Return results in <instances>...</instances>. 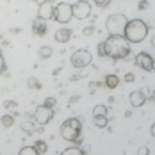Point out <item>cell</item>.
Wrapping results in <instances>:
<instances>
[{
	"label": "cell",
	"instance_id": "obj_6",
	"mask_svg": "<svg viewBox=\"0 0 155 155\" xmlns=\"http://www.w3.org/2000/svg\"><path fill=\"white\" fill-rule=\"evenodd\" d=\"M91 61H93V55H91V52L86 50V48L75 50V52L71 54V64H73L75 68H86V66L91 64Z\"/></svg>",
	"mask_w": 155,
	"mask_h": 155
},
{
	"label": "cell",
	"instance_id": "obj_31",
	"mask_svg": "<svg viewBox=\"0 0 155 155\" xmlns=\"http://www.w3.org/2000/svg\"><path fill=\"white\" fill-rule=\"evenodd\" d=\"M137 153H139V155H148V153H150V150H148L146 146H141L139 150H137Z\"/></svg>",
	"mask_w": 155,
	"mask_h": 155
},
{
	"label": "cell",
	"instance_id": "obj_4",
	"mask_svg": "<svg viewBox=\"0 0 155 155\" xmlns=\"http://www.w3.org/2000/svg\"><path fill=\"white\" fill-rule=\"evenodd\" d=\"M128 18L121 13H116V15H110L107 18V23H105V29L110 36H123L125 25H127Z\"/></svg>",
	"mask_w": 155,
	"mask_h": 155
},
{
	"label": "cell",
	"instance_id": "obj_10",
	"mask_svg": "<svg viewBox=\"0 0 155 155\" xmlns=\"http://www.w3.org/2000/svg\"><path fill=\"white\" fill-rule=\"evenodd\" d=\"M54 9H55V5H54V2L52 0H47V2H43V4H39V9H38V18H41V20H54Z\"/></svg>",
	"mask_w": 155,
	"mask_h": 155
},
{
	"label": "cell",
	"instance_id": "obj_33",
	"mask_svg": "<svg viewBox=\"0 0 155 155\" xmlns=\"http://www.w3.org/2000/svg\"><path fill=\"white\" fill-rule=\"evenodd\" d=\"M34 2H36V4L39 5V4H43V2H47V0H34Z\"/></svg>",
	"mask_w": 155,
	"mask_h": 155
},
{
	"label": "cell",
	"instance_id": "obj_30",
	"mask_svg": "<svg viewBox=\"0 0 155 155\" xmlns=\"http://www.w3.org/2000/svg\"><path fill=\"white\" fill-rule=\"evenodd\" d=\"M98 57H105V48H104V43L98 45Z\"/></svg>",
	"mask_w": 155,
	"mask_h": 155
},
{
	"label": "cell",
	"instance_id": "obj_3",
	"mask_svg": "<svg viewBox=\"0 0 155 155\" xmlns=\"http://www.w3.org/2000/svg\"><path fill=\"white\" fill-rule=\"evenodd\" d=\"M59 134L64 141H70L73 144H82V121L77 118H70L62 121Z\"/></svg>",
	"mask_w": 155,
	"mask_h": 155
},
{
	"label": "cell",
	"instance_id": "obj_22",
	"mask_svg": "<svg viewBox=\"0 0 155 155\" xmlns=\"http://www.w3.org/2000/svg\"><path fill=\"white\" fill-rule=\"evenodd\" d=\"M62 153L64 155H80L82 153V148L80 146H71V148H66Z\"/></svg>",
	"mask_w": 155,
	"mask_h": 155
},
{
	"label": "cell",
	"instance_id": "obj_26",
	"mask_svg": "<svg viewBox=\"0 0 155 155\" xmlns=\"http://www.w3.org/2000/svg\"><path fill=\"white\" fill-rule=\"evenodd\" d=\"M94 5H98V7H102V9H105L110 5V0H94Z\"/></svg>",
	"mask_w": 155,
	"mask_h": 155
},
{
	"label": "cell",
	"instance_id": "obj_21",
	"mask_svg": "<svg viewBox=\"0 0 155 155\" xmlns=\"http://www.w3.org/2000/svg\"><path fill=\"white\" fill-rule=\"evenodd\" d=\"M93 116H107V107L105 105H96V107L93 109Z\"/></svg>",
	"mask_w": 155,
	"mask_h": 155
},
{
	"label": "cell",
	"instance_id": "obj_14",
	"mask_svg": "<svg viewBox=\"0 0 155 155\" xmlns=\"http://www.w3.org/2000/svg\"><path fill=\"white\" fill-rule=\"evenodd\" d=\"M144 102H146V94H143L141 91H134V93L130 94L132 107H141V105H144Z\"/></svg>",
	"mask_w": 155,
	"mask_h": 155
},
{
	"label": "cell",
	"instance_id": "obj_8",
	"mask_svg": "<svg viewBox=\"0 0 155 155\" xmlns=\"http://www.w3.org/2000/svg\"><path fill=\"white\" fill-rule=\"evenodd\" d=\"M71 11H73V18L77 20H86L91 16V4L87 0H78L71 5Z\"/></svg>",
	"mask_w": 155,
	"mask_h": 155
},
{
	"label": "cell",
	"instance_id": "obj_23",
	"mask_svg": "<svg viewBox=\"0 0 155 155\" xmlns=\"http://www.w3.org/2000/svg\"><path fill=\"white\" fill-rule=\"evenodd\" d=\"M20 155H38V152H36L34 146H23L20 150Z\"/></svg>",
	"mask_w": 155,
	"mask_h": 155
},
{
	"label": "cell",
	"instance_id": "obj_28",
	"mask_svg": "<svg viewBox=\"0 0 155 155\" xmlns=\"http://www.w3.org/2000/svg\"><path fill=\"white\" fill-rule=\"evenodd\" d=\"M5 68H7V66H5V59L0 55V75H2V73H5Z\"/></svg>",
	"mask_w": 155,
	"mask_h": 155
},
{
	"label": "cell",
	"instance_id": "obj_17",
	"mask_svg": "<svg viewBox=\"0 0 155 155\" xmlns=\"http://www.w3.org/2000/svg\"><path fill=\"white\" fill-rule=\"evenodd\" d=\"M93 121L98 128H105L107 127V116H93Z\"/></svg>",
	"mask_w": 155,
	"mask_h": 155
},
{
	"label": "cell",
	"instance_id": "obj_1",
	"mask_svg": "<svg viewBox=\"0 0 155 155\" xmlns=\"http://www.w3.org/2000/svg\"><path fill=\"white\" fill-rule=\"evenodd\" d=\"M104 48H105V57H110L114 61H128L132 59L130 55V43L125 39L123 36H110L104 41Z\"/></svg>",
	"mask_w": 155,
	"mask_h": 155
},
{
	"label": "cell",
	"instance_id": "obj_24",
	"mask_svg": "<svg viewBox=\"0 0 155 155\" xmlns=\"http://www.w3.org/2000/svg\"><path fill=\"white\" fill-rule=\"evenodd\" d=\"M27 86H29L31 89H39V87H41V84L38 82V78H36V77L29 78V80H27Z\"/></svg>",
	"mask_w": 155,
	"mask_h": 155
},
{
	"label": "cell",
	"instance_id": "obj_12",
	"mask_svg": "<svg viewBox=\"0 0 155 155\" xmlns=\"http://www.w3.org/2000/svg\"><path fill=\"white\" fill-rule=\"evenodd\" d=\"M36 127H38V123L34 121V116L25 114V116H23V123H21V130L27 132V134H34V132H36Z\"/></svg>",
	"mask_w": 155,
	"mask_h": 155
},
{
	"label": "cell",
	"instance_id": "obj_2",
	"mask_svg": "<svg viewBox=\"0 0 155 155\" xmlns=\"http://www.w3.org/2000/svg\"><path fill=\"white\" fill-rule=\"evenodd\" d=\"M148 31H150V27L146 25L144 20H139V18L128 20L127 25H125L123 38L130 43V45H132V43H141V41H144V38L148 36Z\"/></svg>",
	"mask_w": 155,
	"mask_h": 155
},
{
	"label": "cell",
	"instance_id": "obj_16",
	"mask_svg": "<svg viewBox=\"0 0 155 155\" xmlns=\"http://www.w3.org/2000/svg\"><path fill=\"white\" fill-rule=\"evenodd\" d=\"M0 125H4L5 128H11L13 125H15V114H5V116H2L0 118Z\"/></svg>",
	"mask_w": 155,
	"mask_h": 155
},
{
	"label": "cell",
	"instance_id": "obj_7",
	"mask_svg": "<svg viewBox=\"0 0 155 155\" xmlns=\"http://www.w3.org/2000/svg\"><path fill=\"white\" fill-rule=\"evenodd\" d=\"M54 114H55V110H54V109L45 107V105H39V107L34 110V114H32V116H34V121H36V123L45 127L47 123H50V121H52Z\"/></svg>",
	"mask_w": 155,
	"mask_h": 155
},
{
	"label": "cell",
	"instance_id": "obj_5",
	"mask_svg": "<svg viewBox=\"0 0 155 155\" xmlns=\"http://www.w3.org/2000/svg\"><path fill=\"white\" fill-rule=\"evenodd\" d=\"M73 18V11H71V4L66 2H59L54 9V20L57 23H70V20Z\"/></svg>",
	"mask_w": 155,
	"mask_h": 155
},
{
	"label": "cell",
	"instance_id": "obj_29",
	"mask_svg": "<svg viewBox=\"0 0 155 155\" xmlns=\"http://www.w3.org/2000/svg\"><path fill=\"white\" fill-rule=\"evenodd\" d=\"M82 32H84L86 36H91V34L94 32V25H87V27H86V29H84Z\"/></svg>",
	"mask_w": 155,
	"mask_h": 155
},
{
	"label": "cell",
	"instance_id": "obj_20",
	"mask_svg": "<svg viewBox=\"0 0 155 155\" xmlns=\"http://www.w3.org/2000/svg\"><path fill=\"white\" fill-rule=\"evenodd\" d=\"M34 148H36V152H38V153H47V150H48V146H47V143H45V141H36Z\"/></svg>",
	"mask_w": 155,
	"mask_h": 155
},
{
	"label": "cell",
	"instance_id": "obj_27",
	"mask_svg": "<svg viewBox=\"0 0 155 155\" xmlns=\"http://www.w3.org/2000/svg\"><path fill=\"white\" fill-rule=\"evenodd\" d=\"M125 82H128V84H130V82H134V80H136V75H134V73H125Z\"/></svg>",
	"mask_w": 155,
	"mask_h": 155
},
{
	"label": "cell",
	"instance_id": "obj_25",
	"mask_svg": "<svg viewBox=\"0 0 155 155\" xmlns=\"http://www.w3.org/2000/svg\"><path fill=\"white\" fill-rule=\"evenodd\" d=\"M45 107H50V109H55V105H57V100L54 98V96H48L47 100H45V104H43Z\"/></svg>",
	"mask_w": 155,
	"mask_h": 155
},
{
	"label": "cell",
	"instance_id": "obj_19",
	"mask_svg": "<svg viewBox=\"0 0 155 155\" xmlns=\"http://www.w3.org/2000/svg\"><path fill=\"white\" fill-rule=\"evenodd\" d=\"M4 109H5L7 112H13V114H16L18 104H16L15 100H7V102H4Z\"/></svg>",
	"mask_w": 155,
	"mask_h": 155
},
{
	"label": "cell",
	"instance_id": "obj_9",
	"mask_svg": "<svg viewBox=\"0 0 155 155\" xmlns=\"http://www.w3.org/2000/svg\"><path fill=\"white\" fill-rule=\"evenodd\" d=\"M134 61H136V64L139 66L141 70H144V71H153V70H155L153 57H152L150 54H146V52H141V54H137Z\"/></svg>",
	"mask_w": 155,
	"mask_h": 155
},
{
	"label": "cell",
	"instance_id": "obj_11",
	"mask_svg": "<svg viewBox=\"0 0 155 155\" xmlns=\"http://www.w3.org/2000/svg\"><path fill=\"white\" fill-rule=\"evenodd\" d=\"M32 32L38 36V38H41V36H45L48 32V27L47 23H45V20H41V18H34V21H32Z\"/></svg>",
	"mask_w": 155,
	"mask_h": 155
},
{
	"label": "cell",
	"instance_id": "obj_18",
	"mask_svg": "<svg viewBox=\"0 0 155 155\" xmlns=\"http://www.w3.org/2000/svg\"><path fill=\"white\" fill-rule=\"evenodd\" d=\"M52 48L50 47H41L39 50H38V55L41 57V59H48V57H52Z\"/></svg>",
	"mask_w": 155,
	"mask_h": 155
},
{
	"label": "cell",
	"instance_id": "obj_15",
	"mask_svg": "<svg viewBox=\"0 0 155 155\" xmlns=\"http://www.w3.org/2000/svg\"><path fill=\"white\" fill-rule=\"evenodd\" d=\"M105 82V86H107L109 89H116L118 86H120V78L116 77V75H105V78H104Z\"/></svg>",
	"mask_w": 155,
	"mask_h": 155
},
{
	"label": "cell",
	"instance_id": "obj_34",
	"mask_svg": "<svg viewBox=\"0 0 155 155\" xmlns=\"http://www.w3.org/2000/svg\"><path fill=\"white\" fill-rule=\"evenodd\" d=\"M0 55H2V50H0Z\"/></svg>",
	"mask_w": 155,
	"mask_h": 155
},
{
	"label": "cell",
	"instance_id": "obj_13",
	"mask_svg": "<svg viewBox=\"0 0 155 155\" xmlns=\"http://www.w3.org/2000/svg\"><path fill=\"white\" fill-rule=\"evenodd\" d=\"M71 39V29H68V27H62L59 31L55 32V41L57 43H68Z\"/></svg>",
	"mask_w": 155,
	"mask_h": 155
},
{
	"label": "cell",
	"instance_id": "obj_32",
	"mask_svg": "<svg viewBox=\"0 0 155 155\" xmlns=\"http://www.w3.org/2000/svg\"><path fill=\"white\" fill-rule=\"evenodd\" d=\"M139 9H141V11L148 9V0H141V2H139Z\"/></svg>",
	"mask_w": 155,
	"mask_h": 155
}]
</instances>
